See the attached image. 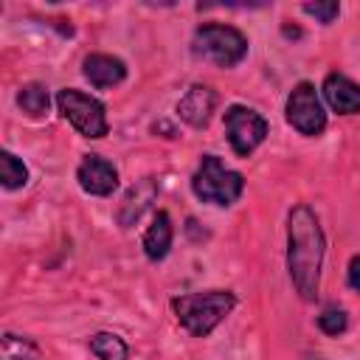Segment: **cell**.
<instances>
[{
  "label": "cell",
  "instance_id": "7",
  "mask_svg": "<svg viewBox=\"0 0 360 360\" xmlns=\"http://www.w3.org/2000/svg\"><path fill=\"white\" fill-rule=\"evenodd\" d=\"M287 121L301 135H321L326 129V110L315 93V84L298 82L287 96Z\"/></svg>",
  "mask_w": 360,
  "mask_h": 360
},
{
  "label": "cell",
  "instance_id": "8",
  "mask_svg": "<svg viewBox=\"0 0 360 360\" xmlns=\"http://www.w3.org/2000/svg\"><path fill=\"white\" fill-rule=\"evenodd\" d=\"M79 186L93 197H107L118 186V169L101 155H84L76 169Z\"/></svg>",
  "mask_w": 360,
  "mask_h": 360
},
{
  "label": "cell",
  "instance_id": "6",
  "mask_svg": "<svg viewBox=\"0 0 360 360\" xmlns=\"http://www.w3.org/2000/svg\"><path fill=\"white\" fill-rule=\"evenodd\" d=\"M225 132L228 143L239 158H248L264 138H267V121L250 107L233 104L225 110Z\"/></svg>",
  "mask_w": 360,
  "mask_h": 360
},
{
  "label": "cell",
  "instance_id": "16",
  "mask_svg": "<svg viewBox=\"0 0 360 360\" xmlns=\"http://www.w3.org/2000/svg\"><path fill=\"white\" fill-rule=\"evenodd\" d=\"M90 352L98 360H127L129 357L127 343L118 335H112V332H96L90 338Z\"/></svg>",
  "mask_w": 360,
  "mask_h": 360
},
{
  "label": "cell",
  "instance_id": "20",
  "mask_svg": "<svg viewBox=\"0 0 360 360\" xmlns=\"http://www.w3.org/2000/svg\"><path fill=\"white\" fill-rule=\"evenodd\" d=\"M346 278H349V287L360 292V256H352L349 270H346Z\"/></svg>",
  "mask_w": 360,
  "mask_h": 360
},
{
  "label": "cell",
  "instance_id": "11",
  "mask_svg": "<svg viewBox=\"0 0 360 360\" xmlns=\"http://www.w3.org/2000/svg\"><path fill=\"white\" fill-rule=\"evenodd\" d=\"M82 73L93 87H112V84L124 82L127 65L118 56H110V53H90L82 62Z\"/></svg>",
  "mask_w": 360,
  "mask_h": 360
},
{
  "label": "cell",
  "instance_id": "13",
  "mask_svg": "<svg viewBox=\"0 0 360 360\" xmlns=\"http://www.w3.org/2000/svg\"><path fill=\"white\" fill-rule=\"evenodd\" d=\"M172 236H174V231H172L169 214L166 211H158L155 219H152V225L143 233V253H146V259H152V262L166 259V253L172 248Z\"/></svg>",
  "mask_w": 360,
  "mask_h": 360
},
{
  "label": "cell",
  "instance_id": "9",
  "mask_svg": "<svg viewBox=\"0 0 360 360\" xmlns=\"http://www.w3.org/2000/svg\"><path fill=\"white\" fill-rule=\"evenodd\" d=\"M214 110H217V93L208 84H191L186 96L177 101V115L194 129H202L211 121Z\"/></svg>",
  "mask_w": 360,
  "mask_h": 360
},
{
  "label": "cell",
  "instance_id": "14",
  "mask_svg": "<svg viewBox=\"0 0 360 360\" xmlns=\"http://www.w3.org/2000/svg\"><path fill=\"white\" fill-rule=\"evenodd\" d=\"M17 104H20V110H22L25 115H31V118L45 115V112H48V104H51L48 87H45V84H37V82L22 84L20 93H17Z\"/></svg>",
  "mask_w": 360,
  "mask_h": 360
},
{
  "label": "cell",
  "instance_id": "10",
  "mask_svg": "<svg viewBox=\"0 0 360 360\" xmlns=\"http://www.w3.org/2000/svg\"><path fill=\"white\" fill-rule=\"evenodd\" d=\"M323 98L326 104L340 112V115H354L360 112V84H354L349 76L343 73H329L323 79Z\"/></svg>",
  "mask_w": 360,
  "mask_h": 360
},
{
  "label": "cell",
  "instance_id": "3",
  "mask_svg": "<svg viewBox=\"0 0 360 360\" xmlns=\"http://www.w3.org/2000/svg\"><path fill=\"white\" fill-rule=\"evenodd\" d=\"M245 188V177L233 169H228L217 155H202L194 177L191 191L197 200L211 205H233Z\"/></svg>",
  "mask_w": 360,
  "mask_h": 360
},
{
  "label": "cell",
  "instance_id": "21",
  "mask_svg": "<svg viewBox=\"0 0 360 360\" xmlns=\"http://www.w3.org/2000/svg\"><path fill=\"white\" fill-rule=\"evenodd\" d=\"M307 360H321V357H307Z\"/></svg>",
  "mask_w": 360,
  "mask_h": 360
},
{
  "label": "cell",
  "instance_id": "19",
  "mask_svg": "<svg viewBox=\"0 0 360 360\" xmlns=\"http://www.w3.org/2000/svg\"><path fill=\"white\" fill-rule=\"evenodd\" d=\"M304 11L312 14V17H318L323 25H329L340 14V6L335 0H329V3H304Z\"/></svg>",
  "mask_w": 360,
  "mask_h": 360
},
{
  "label": "cell",
  "instance_id": "18",
  "mask_svg": "<svg viewBox=\"0 0 360 360\" xmlns=\"http://www.w3.org/2000/svg\"><path fill=\"white\" fill-rule=\"evenodd\" d=\"M318 326H321V332H326V335H343L346 326H349V315H346L343 307H326V309L318 315Z\"/></svg>",
  "mask_w": 360,
  "mask_h": 360
},
{
  "label": "cell",
  "instance_id": "15",
  "mask_svg": "<svg viewBox=\"0 0 360 360\" xmlns=\"http://www.w3.org/2000/svg\"><path fill=\"white\" fill-rule=\"evenodd\" d=\"M0 360H39V349L31 338L6 332L0 338Z\"/></svg>",
  "mask_w": 360,
  "mask_h": 360
},
{
  "label": "cell",
  "instance_id": "5",
  "mask_svg": "<svg viewBox=\"0 0 360 360\" xmlns=\"http://www.w3.org/2000/svg\"><path fill=\"white\" fill-rule=\"evenodd\" d=\"M56 107L59 112L84 135V138H104L107 135V110L98 98L76 90V87H65L56 93Z\"/></svg>",
  "mask_w": 360,
  "mask_h": 360
},
{
  "label": "cell",
  "instance_id": "2",
  "mask_svg": "<svg viewBox=\"0 0 360 360\" xmlns=\"http://www.w3.org/2000/svg\"><path fill=\"white\" fill-rule=\"evenodd\" d=\"M233 307H236V295L231 290H208V292H191V295L172 298V309L180 326L194 338L211 335Z\"/></svg>",
  "mask_w": 360,
  "mask_h": 360
},
{
  "label": "cell",
  "instance_id": "17",
  "mask_svg": "<svg viewBox=\"0 0 360 360\" xmlns=\"http://www.w3.org/2000/svg\"><path fill=\"white\" fill-rule=\"evenodd\" d=\"M25 180H28L25 163L11 152H0V183L6 188H20L25 186Z\"/></svg>",
  "mask_w": 360,
  "mask_h": 360
},
{
  "label": "cell",
  "instance_id": "12",
  "mask_svg": "<svg viewBox=\"0 0 360 360\" xmlns=\"http://www.w3.org/2000/svg\"><path fill=\"white\" fill-rule=\"evenodd\" d=\"M158 197V183L152 177H143L138 180L127 194H124V202L118 208V225L121 228H129L141 219V214L149 208V202H155Z\"/></svg>",
  "mask_w": 360,
  "mask_h": 360
},
{
  "label": "cell",
  "instance_id": "4",
  "mask_svg": "<svg viewBox=\"0 0 360 360\" xmlns=\"http://www.w3.org/2000/svg\"><path fill=\"white\" fill-rule=\"evenodd\" d=\"M191 51L219 68H233L245 59L248 53V39L239 28L222 25V22H202L194 31Z\"/></svg>",
  "mask_w": 360,
  "mask_h": 360
},
{
  "label": "cell",
  "instance_id": "1",
  "mask_svg": "<svg viewBox=\"0 0 360 360\" xmlns=\"http://www.w3.org/2000/svg\"><path fill=\"white\" fill-rule=\"evenodd\" d=\"M323 231L309 205H295L287 219V270L292 278L295 292L304 301L318 298L321 284V264H323Z\"/></svg>",
  "mask_w": 360,
  "mask_h": 360
}]
</instances>
